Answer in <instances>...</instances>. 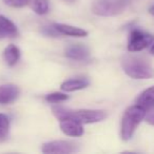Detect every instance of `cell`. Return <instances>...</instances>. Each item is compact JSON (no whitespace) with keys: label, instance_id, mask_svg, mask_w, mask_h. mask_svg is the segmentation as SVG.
<instances>
[{"label":"cell","instance_id":"6da1fadb","mask_svg":"<svg viewBox=\"0 0 154 154\" xmlns=\"http://www.w3.org/2000/svg\"><path fill=\"white\" fill-rule=\"evenodd\" d=\"M124 72L133 79H149L154 76L152 66L140 56L126 55L122 59Z\"/></svg>","mask_w":154,"mask_h":154},{"label":"cell","instance_id":"7a4b0ae2","mask_svg":"<svg viewBox=\"0 0 154 154\" xmlns=\"http://www.w3.org/2000/svg\"><path fill=\"white\" fill-rule=\"evenodd\" d=\"M52 111L58 119L73 118L82 124L99 122L107 117V113L100 110H71L62 107H54Z\"/></svg>","mask_w":154,"mask_h":154},{"label":"cell","instance_id":"3957f363","mask_svg":"<svg viewBox=\"0 0 154 154\" xmlns=\"http://www.w3.org/2000/svg\"><path fill=\"white\" fill-rule=\"evenodd\" d=\"M146 111L147 110H145L137 103L129 107L125 111L122 118V124H120V137L122 140L127 141L132 138L136 128L145 118Z\"/></svg>","mask_w":154,"mask_h":154},{"label":"cell","instance_id":"277c9868","mask_svg":"<svg viewBox=\"0 0 154 154\" xmlns=\"http://www.w3.org/2000/svg\"><path fill=\"white\" fill-rule=\"evenodd\" d=\"M129 0H96L92 12L98 16H116L126 10Z\"/></svg>","mask_w":154,"mask_h":154},{"label":"cell","instance_id":"5b68a950","mask_svg":"<svg viewBox=\"0 0 154 154\" xmlns=\"http://www.w3.org/2000/svg\"><path fill=\"white\" fill-rule=\"evenodd\" d=\"M154 36L149 33H146L139 29H133L130 32L128 39V51L129 52H139L147 49L153 43Z\"/></svg>","mask_w":154,"mask_h":154},{"label":"cell","instance_id":"8992f818","mask_svg":"<svg viewBox=\"0 0 154 154\" xmlns=\"http://www.w3.org/2000/svg\"><path fill=\"white\" fill-rule=\"evenodd\" d=\"M41 151L45 154H71L78 151L74 143L66 140H54L45 143L42 146Z\"/></svg>","mask_w":154,"mask_h":154},{"label":"cell","instance_id":"52a82bcc","mask_svg":"<svg viewBox=\"0 0 154 154\" xmlns=\"http://www.w3.org/2000/svg\"><path fill=\"white\" fill-rule=\"evenodd\" d=\"M59 126L61 131L68 136L79 137L84 134L82 124L73 118H62L59 119Z\"/></svg>","mask_w":154,"mask_h":154},{"label":"cell","instance_id":"ba28073f","mask_svg":"<svg viewBox=\"0 0 154 154\" xmlns=\"http://www.w3.org/2000/svg\"><path fill=\"white\" fill-rule=\"evenodd\" d=\"M20 90L12 84L0 86V105H8L15 101L19 96Z\"/></svg>","mask_w":154,"mask_h":154},{"label":"cell","instance_id":"9c48e42d","mask_svg":"<svg viewBox=\"0 0 154 154\" xmlns=\"http://www.w3.org/2000/svg\"><path fill=\"white\" fill-rule=\"evenodd\" d=\"M89 55H90L89 49L82 43H76V45L74 43L66 49V56L73 60H78V61L86 60Z\"/></svg>","mask_w":154,"mask_h":154},{"label":"cell","instance_id":"30bf717a","mask_svg":"<svg viewBox=\"0 0 154 154\" xmlns=\"http://www.w3.org/2000/svg\"><path fill=\"white\" fill-rule=\"evenodd\" d=\"M17 36V26L7 17L0 15V40L5 38H13V37Z\"/></svg>","mask_w":154,"mask_h":154},{"label":"cell","instance_id":"8fae6325","mask_svg":"<svg viewBox=\"0 0 154 154\" xmlns=\"http://www.w3.org/2000/svg\"><path fill=\"white\" fill-rule=\"evenodd\" d=\"M54 28L56 29L59 34L66 35V36L72 37H86L88 35V32L84 29L76 28V26H70V24H63V23H57L54 24Z\"/></svg>","mask_w":154,"mask_h":154},{"label":"cell","instance_id":"7c38bea8","mask_svg":"<svg viewBox=\"0 0 154 154\" xmlns=\"http://www.w3.org/2000/svg\"><path fill=\"white\" fill-rule=\"evenodd\" d=\"M90 85V80L88 78H76V79H69L66 80L61 84L60 88L62 91L66 92H73V91L77 90H82V89L87 88Z\"/></svg>","mask_w":154,"mask_h":154},{"label":"cell","instance_id":"4fadbf2b","mask_svg":"<svg viewBox=\"0 0 154 154\" xmlns=\"http://www.w3.org/2000/svg\"><path fill=\"white\" fill-rule=\"evenodd\" d=\"M136 103L145 110L154 107V86L146 89L136 99Z\"/></svg>","mask_w":154,"mask_h":154},{"label":"cell","instance_id":"5bb4252c","mask_svg":"<svg viewBox=\"0 0 154 154\" xmlns=\"http://www.w3.org/2000/svg\"><path fill=\"white\" fill-rule=\"evenodd\" d=\"M3 58L8 66H13L17 63L20 58V50L15 45H9L3 52Z\"/></svg>","mask_w":154,"mask_h":154},{"label":"cell","instance_id":"9a60e30c","mask_svg":"<svg viewBox=\"0 0 154 154\" xmlns=\"http://www.w3.org/2000/svg\"><path fill=\"white\" fill-rule=\"evenodd\" d=\"M33 11L38 15H45L49 12V0H33Z\"/></svg>","mask_w":154,"mask_h":154},{"label":"cell","instance_id":"2e32d148","mask_svg":"<svg viewBox=\"0 0 154 154\" xmlns=\"http://www.w3.org/2000/svg\"><path fill=\"white\" fill-rule=\"evenodd\" d=\"M10 118L5 114L0 113V140L5 139L9 134Z\"/></svg>","mask_w":154,"mask_h":154},{"label":"cell","instance_id":"e0dca14e","mask_svg":"<svg viewBox=\"0 0 154 154\" xmlns=\"http://www.w3.org/2000/svg\"><path fill=\"white\" fill-rule=\"evenodd\" d=\"M69 98V96L64 93H59V92H54L51 94H48L45 96V100L49 101V103H60V101H64Z\"/></svg>","mask_w":154,"mask_h":154},{"label":"cell","instance_id":"ac0fdd59","mask_svg":"<svg viewBox=\"0 0 154 154\" xmlns=\"http://www.w3.org/2000/svg\"><path fill=\"white\" fill-rule=\"evenodd\" d=\"M5 2L8 5L13 8H22L28 5L29 0H5Z\"/></svg>","mask_w":154,"mask_h":154},{"label":"cell","instance_id":"d6986e66","mask_svg":"<svg viewBox=\"0 0 154 154\" xmlns=\"http://www.w3.org/2000/svg\"><path fill=\"white\" fill-rule=\"evenodd\" d=\"M143 119L148 122L151 126H154V107L151 108V109H148L146 111V115Z\"/></svg>","mask_w":154,"mask_h":154},{"label":"cell","instance_id":"ffe728a7","mask_svg":"<svg viewBox=\"0 0 154 154\" xmlns=\"http://www.w3.org/2000/svg\"><path fill=\"white\" fill-rule=\"evenodd\" d=\"M150 52H151V54H153V55H154V41H153V43L151 45V48H150Z\"/></svg>","mask_w":154,"mask_h":154},{"label":"cell","instance_id":"44dd1931","mask_svg":"<svg viewBox=\"0 0 154 154\" xmlns=\"http://www.w3.org/2000/svg\"><path fill=\"white\" fill-rule=\"evenodd\" d=\"M149 13L151 14V15H153V16H154V5H153V7H151V8L149 9Z\"/></svg>","mask_w":154,"mask_h":154},{"label":"cell","instance_id":"7402d4cb","mask_svg":"<svg viewBox=\"0 0 154 154\" xmlns=\"http://www.w3.org/2000/svg\"><path fill=\"white\" fill-rule=\"evenodd\" d=\"M64 1H66V2H73L74 0H64Z\"/></svg>","mask_w":154,"mask_h":154}]
</instances>
